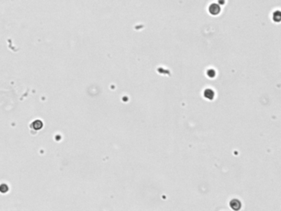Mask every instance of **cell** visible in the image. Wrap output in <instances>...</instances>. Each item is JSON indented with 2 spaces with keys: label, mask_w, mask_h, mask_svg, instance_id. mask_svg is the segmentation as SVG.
Returning <instances> with one entry per match:
<instances>
[{
  "label": "cell",
  "mask_w": 281,
  "mask_h": 211,
  "mask_svg": "<svg viewBox=\"0 0 281 211\" xmlns=\"http://www.w3.org/2000/svg\"><path fill=\"white\" fill-rule=\"evenodd\" d=\"M230 206L232 209L238 210L241 208V202L238 200H232L230 202Z\"/></svg>",
  "instance_id": "6da1fadb"
},
{
  "label": "cell",
  "mask_w": 281,
  "mask_h": 211,
  "mask_svg": "<svg viewBox=\"0 0 281 211\" xmlns=\"http://www.w3.org/2000/svg\"><path fill=\"white\" fill-rule=\"evenodd\" d=\"M204 96H205V98L212 100L214 98V92L211 90V89H206V90L205 91V92H204Z\"/></svg>",
  "instance_id": "7a4b0ae2"
},
{
  "label": "cell",
  "mask_w": 281,
  "mask_h": 211,
  "mask_svg": "<svg viewBox=\"0 0 281 211\" xmlns=\"http://www.w3.org/2000/svg\"><path fill=\"white\" fill-rule=\"evenodd\" d=\"M208 75L210 77V78H213V77L215 76V73L214 71H213V70H210V71H208Z\"/></svg>",
  "instance_id": "3957f363"
}]
</instances>
